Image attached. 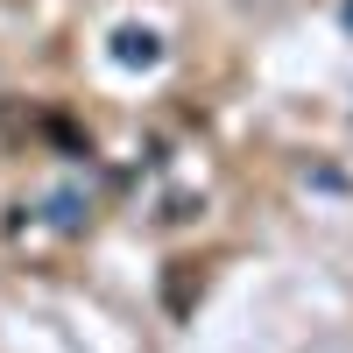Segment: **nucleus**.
Returning <instances> with one entry per match:
<instances>
[{
  "label": "nucleus",
  "instance_id": "nucleus-1",
  "mask_svg": "<svg viewBox=\"0 0 353 353\" xmlns=\"http://www.w3.org/2000/svg\"><path fill=\"white\" fill-rule=\"evenodd\" d=\"M121 57H128V64H134V57H141V64H156V36H134V28H128V36H121Z\"/></svg>",
  "mask_w": 353,
  "mask_h": 353
}]
</instances>
